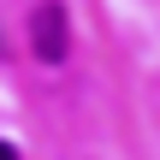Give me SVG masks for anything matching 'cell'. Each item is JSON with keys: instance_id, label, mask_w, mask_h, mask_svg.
<instances>
[{"instance_id": "obj_1", "label": "cell", "mask_w": 160, "mask_h": 160, "mask_svg": "<svg viewBox=\"0 0 160 160\" xmlns=\"http://www.w3.org/2000/svg\"><path fill=\"white\" fill-rule=\"evenodd\" d=\"M30 53L42 65H65L71 59V12H65V0H42L30 12Z\"/></svg>"}, {"instance_id": "obj_2", "label": "cell", "mask_w": 160, "mask_h": 160, "mask_svg": "<svg viewBox=\"0 0 160 160\" xmlns=\"http://www.w3.org/2000/svg\"><path fill=\"white\" fill-rule=\"evenodd\" d=\"M0 59H6V24H0Z\"/></svg>"}]
</instances>
